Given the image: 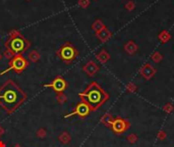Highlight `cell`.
<instances>
[{"label": "cell", "mask_w": 174, "mask_h": 147, "mask_svg": "<svg viewBox=\"0 0 174 147\" xmlns=\"http://www.w3.org/2000/svg\"><path fill=\"white\" fill-rule=\"evenodd\" d=\"M28 98L27 93L11 79L0 87V107L7 114H12Z\"/></svg>", "instance_id": "1"}, {"label": "cell", "mask_w": 174, "mask_h": 147, "mask_svg": "<svg viewBox=\"0 0 174 147\" xmlns=\"http://www.w3.org/2000/svg\"><path fill=\"white\" fill-rule=\"evenodd\" d=\"M79 96L82 101L90 106L91 110H97L108 99V94L96 82L91 83L84 92L79 94Z\"/></svg>", "instance_id": "2"}, {"label": "cell", "mask_w": 174, "mask_h": 147, "mask_svg": "<svg viewBox=\"0 0 174 147\" xmlns=\"http://www.w3.org/2000/svg\"><path fill=\"white\" fill-rule=\"evenodd\" d=\"M4 46L6 49H9L15 55H18V54L25 53L30 48L31 43L24 36H22L15 37V38H8L7 41H5Z\"/></svg>", "instance_id": "3"}, {"label": "cell", "mask_w": 174, "mask_h": 147, "mask_svg": "<svg viewBox=\"0 0 174 147\" xmlns=\"http://www.w3.org/2000/svg\"><path fill=\"white\" fill-rule=\"evenodd\" d=\"M56 55L60 58L62 61L69 65L71 61H73L79 55V51L76 50L75 46H72L70 43H65L63 46H61L59 49L56 50Z\"/></svg>", "instance_id": "4"}, {"label": "cell", "mask_w": 174, "mask_h": 147, "mask_svg": "<svg viewBox=\"0 0 174 147\" xmlns=\"http://www.w3.org/2000/svg\"><path fill=\"white\" fill-rule=\"evenodd\" d=\"M28 65H30L28 60L25 58L22 54H18V55L14 56L11 60H9V67L5 71L1 72L0 75H5L9 71H14L16 74H22Z\"/></svg>", "instance_id": "5"}, {"label": "cell", "mask_w": 174, "mask_h": 147, "mask_svg": "<svg viewBox=\"0 0 174 147\" xmlns=\"http://www.w3.org/2000/svg\"><path fill=\"white\" fill-rule=\"evenodd\" d=\"M91 111L92 110H91L90 106L88 105L85 102L81 101L79 103L76 104L75 110H73L72 112H70V114H65L64 117L65 119H68V117H73V116H79V117H85L89 116Z\"/></svg>", "instance_id": "6"}, {"label": "cell", "mask_w": 174, "mask_h": 147, "mask_svg": "<svg viewBox=\"0 0 174 147\" xmlns=\"http://www.w3.org/2000/svg\"><path fill=\"white\" fill-rule=\"evenodd\" d=\"M44 87L52 88L56 93H60V92H63L65 89L68 87V83L61 76H58V77H56L52 82L48 83V84H45Z\"/></svg>", "instance_id": "7"}, {"label": "cell", "mask_w": 174, "mask_h": 147, "mask_svg": "<svg viewBox=\"0 0 174 147\" xmlns=\"http://www.w3.org/2000/svg\"><path fill=\"white\" fill-rule=\"evenodd\" d=\"M111 127H112L113 132H115V133H122L126 130L127 124L122 119H116L115 121H112Z\"/></svg>", "instance_id": "8"}, {"label": "cell", "mask_w": 174, "mask_h": 147, "mask_svg": "<svg viewBox=\"0 0 174 147\" xmlns=\"http://www.w3.org/2000/svg\"><path fill=\"white\" fill-rule=\"evenodd\" d=\"M82 71L85 72V74L88 75V76L92 77L94 76L97 72L99 71V67L97 65V63L95 61H93V60H90L89 62H87V65H85L84 68H82Z\"/></svg>", "instance_id": "9"}, {"label": "cell", "mask_w": 174, "mask_h": 147, "mask_svg": "<svg viewBox=\"0 0 174 147\" xmlns=\"http://www.w3.org/2000/svg\"><path fill=\"white\" fill-rule=\"evenodd\" d=\"M96 36L98 37V39L100 40V41L106 42L107 40L111 37V33L107 28H104L103 30H101L100 32H98V33H96Z\"/></svg>", "instance_id": "10"}, {"label": "cell", "mask_w": 174, "mask_h": 147, "mask_svg": "<svg viewBox=\"0 0 174 147\" xmlns=\"http://www.w3.org/2000/svg\"><path fill=\"white\" fill-rule=\"evenodd\" d=\"M154 73H155V70H154V68L149 65H147L146 67L142 70V75H144V76L146 78H148V79L152 77L154 75Z\"/></svg>", "instance_id": "11"}, {"label": "cell", "mask_w": 174, "mask_h": 147, "mask_svg": "<svg viewBox=\"0 0 174 147\" xmlns=\"http://www.w3.org/2000/svg\"><path fill=\"white\" fill-rule=\"evenodd\" d=\"M104 28H106V27H105V25L103 24V22H102L101 19H96L92 25V29L96 32V33H98V32H100L101 30H103Z\"/></svg>", "instance_id": "12"}, {"label": "cell", "mask_w": 174, "mask_h": 147, "mask_svg": "<svg viewBox=\"0 0 174 147\" xmlns=\"http://www.w3.org/2000/svg\"><path fill=\"white\" fill-rule=\"evenodd\" d=\"M58 139H59V141H60L62 144L66 145V144H68V143L70 142L71 137H70V135L67 133V132H62V133L59 135Z\"/></svg>", "instance_id": "13"}, {"label": "cell", "mask_w": 174, "mask_h": 147, "mask_svg": "<svg viewBox=\"0 0 174 147\" xmlns=\"http://www.w3.org/2000/svg\"><path fill=\"white\" fill-rule=\"evenodd\" d=\"M28 57L32 62H37L40 58H41V55H40V53L37 50H32L30 53H28Z\"/></svg>", "instance_id": "14"}, {"label": "cell", "mask_w": 174, "mask_h": 147, "mask_svg": "<svg viewBox=\"0 0 174 147\" xmlns=\"http://www.w3.org/2000/svg\"><path fill=\"white\" fill-rule=\"evenodd\" d=\"M97 59H98L99 61H101L102 63H104L109 59V54H108L105 50H103L97 55Z\"/></svg>", "instance_id": "15"}, {"label": "cell", "mask_w": 174, "mask_h": 147, "mask_svg": "<svg viewBox=\"0 0 174 147\" xmlns=\"http://www.w3.org/2000/svg\"><path fill=\"white\" fill-rule=\"evenodd\" d=\"M66 95H65L63 92H60V93H57L56 94V100L58 103H60V104H63V103L66 101Z\"/></svg>", "instance_id": "16"}, {"label": "cell", "mask_w": 174, "mask_h": 147, "mask_svg": "<svg viewBox=\"0 0 174 147\" xmlns=\"http://www.w3.org/2000/svg\"><path fill=\"white\" fill-rule=\"evenodd\" d=\"M125 50L129 53H133L136 50V46L133 42H128L126 45H125Z\"/></svg>", "instance_id": "17"}, {"label": "cell", "mask_w": 174, "mask_h": 147, "mask_svg": "<svg viewBox=\"0 0 174 147\" xmlns=\"http://www.w3.org/2000/svg\"><path fill=\"white\" fill-rule=\"evenodd\" d=\"M2 55H3L4 58H6L7 60H11L14 56H15V54H14L11 50H9V49H5L4 52L2 53Z\"/></svg>", "instance_id": "18"}, {"label": "cell", "mask_w": 174, "mask_h": 147, "mask_svg": "<svg viewBox=\"0 0 174 147\" xmlns=\"http://www.w3.org/2000/svg\"><path fill=\"white\" fill-rule=\"evenodd\" d=\"M78 4H79V6L82 8H88L90 6L91 1L90 0H79Z\"/></svg>", "instance_id": "19"}, {"label": "cell", "mask_w": 174, "mask_h": 147, "mask_svg": "<svg viewBox=\"0 0 174 147\" xmlns=\"http://www.w3.org/2000/svg\"><path fill=\"white\" fill-rule=\"evenodd\" d=\"M36 135H37V137H39V138H45L47 136V131L45 129H43V128H41V129H39L38 131H37V133H36Z\"/></svg>", "instance_id": "20"}, {"label": "cell", "mask_w": 174, "mask_h": 147, "mask_svg": "<svg viewBox=\"0 0 174 147\" xmlns=\"http://www.w3.org/2000/svg\"><path fill=\"white\" fill-rule=\"evenodd\" d=\"M22 33L18 30H11L9 32V38H15V37H22Z\"/></svg>", "instance_id": "21"}, {"label": "cell", "mask_w": 174, "mask_h": 147, "mask_svg": "<svg viewBox=\"0 0 174 147\" xmlns=\"http://www.w3.org/2000/svg\"><path fill=\"white\" fill-rule=\"evenodd\" d=\"M125 8H126L127 10H133L136 8V3L132 0H129L128 2H126V4H125Z\"/></svg>", "instance_id": "22"}, {"label": "cell", "mask_w": 174, "mask_h": 147, "mask_svg": "<svg viewBox=\"0 0 174 147\" xmlns=\"http://www.w3.org/2000/svg\"><path fill=\"white\" fill-rule=\"evenodd\" d=\"M159 38H160L163 42H166L167 40L170 38V36H169V34H168V32L163 31V32H162V33H161V35L159 36Z\"/></svg>", "instance_id": "23"}, {"label": "cell", "mask_w": 174, "mask_h": 147, "mask_svg": "<svg viewBox=\"0 0 174 147\" xmlns=\"http://www.w3.org/2000/svg\"><path fill=\"white\" fill-rule=\"evenodd\" d=\"M102 122H103L104 124H106V125H111L112 121H111V117L109 116H105L103 119H102Z\"/></svg>", "instance_id": "24"}, {"label": "cell", "mask_w": 174, "mask_h": 147, "mask_svg": "<svg viewBox=\"0 0 174 147\" xmlns=\"http://www.w3.org/2000/svg\"><path fill=\"white\" fill-rule=\"evenodd\" d=\"M4 133H5V130H4V128L2 127L1 125H0V137H2L4 135Z\"/></svg>", "instance_id": "25"}, {"label": "cell", "mask_w": 174, "mask_h": 147, "mask_svg": "<svg viewBox=\"0 0 174 147\" xmlns=\"http://www.w3.org/2000/svg\"><path fill=\"white\" fill-rule=\"evenodd\" d=\"M161 59V56H160V54H155V55H154V60H156V61H158V60H160Z\"/></svg>", "instance_id": "26"}, {"label": "cell", "mask_w": 174, "mask_h": 147, "mask_svg": "<svg viewBox=\"0 0 174 147\" xmlns=\"http://www.w3.org/2000/svg\"><path fill=\"white\" fill-rule=\"evenodd\" d=\"M0 147H6V145H5V143H4L2 140H0Z\"/></svg>", "instance_id": "27"}, {"label": "cell", "mask_w": 174, "mask_h": 147, "mask_svg": "<svg viewBox=\"0 0 174 147\" xmlns=\"http://www.w3.org/2000/svg\"><path fill=\"white\" fill-rule=\"evenodd\" d=\"M13 147H22V146L19 145V144H15V145H14Z\"/></svg>", "instance_id": "28"}, {"label": "cell", "mask_w": 174, "mask_h": 147, "mask_svg": "<svg viewBox=\"0 0 174 147\" xmlns=\"http://www.w3.org/2000/svg\"><path fill=\"white\" fill-rule=\"evenodd\" d=\"M2 58H3V55H2V53H0V60H1Z\"/></svg>", "instance_id": "29"}, {"label": "cell", "mask_w": 174, "mask_h": 147, "mask_svg": "<svg viewBox=\"0 0 174 147\" xmlns=\"http://www.w3.org/2000/svg\"><path fill=\"white\" fill-rule=\"evenodd\" d=\"M27 1H31V0H27Z\"/></svg>", "instance_id": "30"}]
</instances>
